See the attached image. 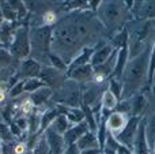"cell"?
Segmentation results:
<instances>
[{"label":"cell","mask_w":155,"mask_h":154,"mask_svg":"<svg viewBox=\"0 0 155 154\" xmlns=\"http://www.w3.org/2000/svg\"><path fill=\"white\" fill-rule=\"evenodd\" d=\"M93 11L83 12L82 10L74 11L56 22L52 29L51 52L61 57L67 65L80 53L88 48V42L94 37Z\"/></svg>","instance_id":"1"},{"label":"cell","mask_w":155,"mask_h":154,"mask_svg":"<svg viewBox=\"0 0 155 154\" xmlns=\"http://www.w3.org/2000/svg\"><path fill=\"white\" fill-rule=\"evenodd\" d=\"M151 45L147 46L136 57L129 59L125 70L121 76L123 95L121 100H129L134 95L143 93V90L150 87L148 85V64H150Z\"/></svg>","instance_id":"2"},{"label":"cell","mask_w":155,"mask_h":154,"mask_svg":"<svg viewBox=\"0 0 155 154\" xmlns=\"http://www.w3.org/2000/svg\"><path fill=\"white\" fill-rule=\"evenodd\" d=\"M98 22L110 33H118L127 26L131 11L124 2H101L95 11Z\"/></svg>","instance_id":"3"},{"label":"cell","mask_w":155,"mask_h":154,"mask_svg":"<svg viewBox=\"0 0 155 154\" xmlns=\"http://www.w3.org/2000/svg\"><path fill=\"white\" fill-rule=\"evenodd\" d=\"M52 29L51 26H38L30 29V57L37 60L38 63L41 59H48L51 53V40H52ZM49 64V60H48Z\"/></svg>","instance_id":"4"},{"label":"cell","mask_w":155,"mask_h":154,"mask_svg":"<svg viewBox=\"0 0 155 154\" xmlns=\"http://www.w3.org/2000/svg\"><path fill=\"white\" fill-rule=\"evenodd\" d=\"M54 102L56 105H61L65 108H80L82 106V92H80V85L71 79H65L64 83L53 92Z\"/></svg>","instance_id":"5"},{"label":"cell","mask_w":155,"mask_h":154,"mask_svg":"<svg viewBox=\"0 0 155 154\" xmlns=\"http://www.w3.org/2000/svg\"><path fill=\"white\" fill-rule=\"evenodd\" d=\"M30 27L29 26H18L14 38L10 44V53L14 59L23 60L30 57Z\"/></svg>","instance_id":"6"},{"label":"cell","mask_w":155,"mask_h":154,"mask_svg":"<svg viewBox=\"0 0 155 154\" xmlns=\"http://www.w3.org/2000/svg\"><path fill=\"white\" fill-rule=\"evenodd\" d=\"M142 119L143 117L131 116L128 119V123L125 124V127L123 128V131L117 136H114L121 146H125L128 149L134 150V142H135V138H136V134H137V130H139V124L142 122Z\"/></svg>","instance_id":"7"},{"label":"cell","mask_w":155,"mask_h":154,"mask_svg":"<svg viewBox=\"0 0 155 154\" xmlns=\"http://www.w3.org/2000/svg\"><path fill=\"white\" fill-rule=\"evenodd\" d=\"M99 86L101 85L94 83L93 81L88 83L80 85V92H82V105L93 108L97 104L101 102V97L104 92H99Z\"/></svg>","instance_id":"8"},{"label":"cell","mask_w":155,"mask_h":154,"mask_svg":"<svg viewBox=\"0 0 155 154\" xmlns=\"http://www.w3.org/2000/svg\"><path fill=\"white\" fill-rule=\"evenodd\" d=\"M38 78H40L48 87H51V89L52 87H56L57 89L59 86H61V85L64 83L67 76H65L64 72L56 70V68L52 67V65H46V67H44L42 70H41V74Z\"/></svg>","instance_id":"9"},{"label":"cell","mask_w":155,"mask_h":154,"mask_svg":"<svg viewBox=\"0 0 155 154\" xmlns=\"http://www.w3.org/2000/svg\"><path fill=\"white\" fill-rule=\"evenodd\" d=\"M41 63H38L37 60L31 59V57H27V59H23L21 62L18 67V75L16 78H21V81L25 79H30V78H38L41 74Z\"/></svg>","instance_id":"10"},{"label":"cell","mask_w":155,"mask_h":154,"mask_svg":"<svg viewBox=\"0 0 155 154\" xmlns=\"http://www.w3.org/2000/svg\"><path fill=\"white\" fill-rule=\"evenodd\" d=\"M128 119H129L128 115H124L121 112L117 111L110 112V115L106 117V130L114 136H117L123 131V128L125 127V124L128 123Z\"/></svg>","instance_id":"11"},{"label":"cell","mask_w":155,"mask_h":154,"mask_svg":"<svg viewBox=\"0 0 155 154\" xmlns=\"http://www.w3.org/2000/svg\"><path fill=\"white\" fill-rule=\"evenodd\" d=\"M65 76L79 85L88 83V82L93 81V65L86 64V65L75 67V68H72V70H67Z\"/></svg>","instance_id":"12"},{"label":"cell","mask_w":155,"mask_h":154,"mask_svg":"<svg viewBox=\"0 0 155 154\" xmlns=\"http://www.w3.org/2000/svg\"><path fill=\"white\" fill-rule=\"evenodd\" d=\"M45 138H46V142L49 145V149H51V153L52 154H63L65 150V142H64V138L63 135L57 134L56 131H53L51 127L45 131Z\"/></svg>","instance_id":"13"},{"label":"cell","mask_w":155,"mask_h":154,"mask_svg":"<svg viewBox=\"0 0 155 154\" xmlns=\"http://www.w3.org/2000/svg\"><path fill=\"white\" fill-rule=\"evenodd\" d=\"M134 153L151 154L150 147H148V143H147V138H146V117H143L139 124V130H137L136 138H135V142H134Z\"/></svg>","instance_id":"14"},{"label":"cell","mask_w":155,"mask_h":154,"mask_svg":"<svg viewBox=\"0 0 155 154\" xmlns=\"http://www.w3.org/2000/svg\"><path fill=\"white\" fill-rule=\"evenodd\" d=\"M116 49L113 48V45L110 42H102L101 46H95V51L93 53V57H91L90 64L93 67H97V65H101L112 56V53Z\"/></svg>","instance_id":"15"},{"label":"cell","mask_w":155,"mask_h":154,"mask_svg":"<svg viewBox=\"0 0 155 154\" xmlns=\"http://www.w3.org/2000/svg\"><path fill=\"white\" fill-rule=\"evenodd\" d=\"M88 130V126L86 122H82L79 123V124H75L72 126V127L70 128V130L67 131V132L63 135V138H64V142H65V146H68V145H72V143H76L78 141H79V138L83 135V134H86Z\"/></svg>","instance_id":"16"},{"label":"cell","mask_w":155,"mask_h":154,"mask_svg":"<svg viewBox=\"0 0 155 154\" xmlns=\"http://www.w3.org/2000/svg\"><path fill=\"white\" fill-rule=\"evenodd\" d=\"M129 101H131V116L143 117V113L148 105L147 97L144 93H139V94L134 95L132 98H129Z\"/></svg>","instance_id":"17"},{"label":"cell","mask_w":155,"mask_h":154,"mask_svg":"<svg viewBox=\"0 0 155 154\" xmlns=\"http://www.w3.org/2000/svg\"><path fill=\"white\" fill-rule=\"evenodd\" d=\"M52 95H53V89L45 86V87H42V89L37 90V92L31 93L29 98L35 108H41V106L45 105V104L51 100Z\"/></svg>","instance_id":"18"},{"label":"cell","mask_w":155,"mask_h":154,"mask_svg":"<svg viewBox=\"0 0 155 154\" xmlns=\"http://www.w3.org/2000/svg\"><path fill=\"white\" fill-rule=\"evenodd\" d=\"M129 62V53H128V48L120 49L117 52V60H116V65H114V71H113V75L110 78H116L121 81V76H123V72L125 70L127 64Z\"/></svg>","instance_id":"19"},{"label":"cell","mask_w":155,"mask_h":154,"mask_svg":"<svg viewBox=\"0 0 155 154\" xmlns=\"http://www.w3.org/2000/svg\"><path fill=\"white\" fill-rule=\"evenodd\" d=\"M95 51V46H88V48H84L80 51V53L78 55L75 59L71 62V64L68 65L67 70H72L75 67H79V65H86V64H90L91 62V57H93V53Z\"/></svg>","instance_id":"20"},{"label":"cell","mask_w":155,"mask_h":154,"mask_svg":"<svg viewBox=\"0 0 155 154\" xmlns=\"http://www.w3.org/2000/svg\"><path fill=\"white\" fill-rule=\"evenodd\" d=\"M78 147L80 150H87V149H101L98 143V138H97L95 132H91V131H87L86 134H83L79 138V141L76 142Z\"/></svg>","instance_id":"21"},{"label":"cell","mask_w":155,"mask_h":154,"mask_svg":"<svg viewBox=\"0 0 155 154\" xmlns=\"http://www.w3.org/2000/svg\"><path fill=\"white\" fill-rule=\"evenodd\" d=\"M110 44L113 45V48H114L116 51H120V49L128 48L129 33H128V29H127V26L124 27L123 30H120L118 33H116V34L113 35V38L110 40Z\"/></svg>","instance_id":"22"},{"label":"cell","mask_w":155,"mask_h":154,"mask_svg":"<svg viewBox=\"0 0 155 154\" xmlns=\"http://www.w3.org/2000/svg\"><path fill=\"white\" fill-rule=\"evenodd\" d=\"M72 126L74 124H71L70 120L67 119V116H65L64 113H61V115H59V116L54 119V122L52 123L51 128L53 131H56L57 134H60V135H64V134L67 132V131L70 130Z\"/></svg>","instance_id":"23"},{"label":"cell","mask_w":155,"mask_h":154,"mask_svg":"<svg viewBox=\"0 0 155 154\" xmlns=\"http://www.w3.org/2000/svg\"><path fill=\"white\" fill-rule=\"evenodd\" d=\"M146 138L150 147V153H153L155 145V113L150 117H146Z\"/></svg>","instance_id":"24"},{"label":"cell","mask_w":155,"mask_h":154,"mask_svg":"<svg viewBox=\"0 0 155 154\" xmlns=\"http://www.w3.org/2000/svg\"><path fill=\"white\" fill-rule=\"evenodd\" d=\"M117 104H118V100L114 97V94H112L107 89L102 93V97H101V108H102V111H106V112L114 111L116 106H117Z\"/></svg>","instance_id":"25"},{"label":"cell","mask_w":155,"mask_h":154,"mask_svg":"<svg viewBox=\"0 0 155 154\" xmlns=\"http://www.w3.org/2000/svg\"><path fill=\"white\" fill-rule=\"evenodd\" d=\"M64 115L70 120L71 124H74V126L84 122V111H83L82 106L80 108H65Z\"/></svg>","instance_id":"26"},{"label":"cell","mask_w":155,"mask_h":154,"mask_svg":"<svg viewBox=\"0 0 155 154\" xmlns=\"http://www.w3.org/2000/svg\"><path fill=\"white\" fill-rule=\"evenodd\" d=\"M118 146H120V143H118L117 139L114 138V135L107 131V136H106L104 147H102V153L104 154H117Z\"/></svg>","instance_id":"27"},{"label":"cell","mask_w":155,"mask_h":154,"mask_svg":"<svg viewBox=\"0 0 155 154\" xmlns=\"http://www.w3.org/2000/svg\"><path fill=\"white\" fill-rule=\"evenodd\" d=\"M45 86L46 85L44 83L40 78H30V79H26V81H25L23 90H25V93H27V94H31V93L37 92V90L42 89V87H45Z\"/></svg>","instance_id":"28"},{"label":"cell","mask_w":155,"mask_h":154,"mask_svg":"<svg viewBox=\"0 0 155 154\" xmlns=\"http://www.w3.org/2000/svg\"><path fill=\"white\" fill-rule=\"evenodd\" d=\"M107 90L112 94H114V97L118 101L121 100V95H123V83H121L120 79H116V78L107 79Z\"/></svg>","instance_id":"29"},{"label":"cell","mask_w":155,"mask_h":154,"mask_svg":"<svg viewBox=\"0 0 155 154\" xmlns=\"http://www.w3.org/2000/svg\"><path fill=\"white\" fill-rule=\"evenodd\" d=\"M31 153L33 154H52L51 149H49V145H48V142H46V138H45L44 134H41L40 135V138H38L35 146L33 147Z\"/></svg>","instance_id":"30"},{"label":"cell","mask_w":155,"mask_h":154,"mask_svg":"<svg viewBox=\"0 0 155 154\" xmlns=\"http://www.w3.org/2000/svg\"><path fill=\"white\" fill-rule=\"evenodd\" d=\"M48 60H49V65H52V67H54L56 70L61 71V72H64V74L67 72L68 65L63 62L61 57H59L57 55H54V53H52V52H51V53H49Z\"/></svg>","instance_id":"31"},{"label":"cell","mask_w":155,"mask_h":154,"mask_svg":"<svg viewBox=\"0 0 155 154\" xmlns=\"http://www.w3.org/2000/svg\"><path fill=\"white\" fill-rule=\"evenodd\" d=\"M155 79V40L151 44V53H150V64H148V85L154 83Z\"/></svg>","instance_id":"32"},{"label":"cell","mask_w":155,"mask_h":154,"mask_svg":"<svg viewBox=\"0 0 155 154\" xmlns=\"http://www.w3.org/2000/svg\"><path fill=\"white\" fill-rule=\"evenodd\" d=\"M15 136L11 132L10 126L4 124V123H0V141L4 142V143H10V142H15Z\"/></svg>","instance_id":"33"},{"label":"cell","mask_w":155,"mask_h":154,"mask_svg":"<svg viewBox=\"0 0 155 154\" xmlns=\"http://www.w3.org/2000/svg\"><path fill=\"white\" fill-rule=\"evenodd\" d=\"M12 59L14 57L11 56L10 51H7V49H4V48H0V67L7 68L8 65L11 64Z\"/></svg>","instance_id":"34"},{"label":"cell","mask_w":155,"mask_h":154,"mask_svg":"<svg viewBox=\"0 0 155 154\" xmlns=\"http://www.w3.org/2000/svg\"><path fill=\"white\" fill-rule=\"evenodd\" d=\"M23 86H25V81H18L15 85H12V87H11L10 92H8L10 97L11 98H16V97H19L21 94H23L25 93Z\"/></svg>","instance_id":"35"},{"label":"cell","mask_w":155,"mask_h":154,"mask_svg":"<svg viewBox=\"0 0 155 154\" xmlns=\"http://www.w3.org/2000/svg\"><path fill=\"white\" fill-rule=\"evenodd\" d=\"M14 123L18 126L19 130H21L22 132H23V131H27V128H29V120H27V117L23 116V115H22V116H19V117H16Z\"/></svg>","instance_id":"36"},{"label":"cell","mask_w":155,"mask_h":154,"mask_svg":"<svg viewBox=\"0 0 155 154\" xmlns=\"http://www.w3.org/2000/svg\"><path fill=\"white\" fill-rule=\"evenodd\" d=\"M63 154H80V149L78 147V143H72L65 146V150Z\"/></svg>","instance_id":"37"},{"label":"cell","mask_w":155,"mask_h":154,"mask_svg":"<svg viewBox=\"0 0 155 154\" xmlns=\"http://www.w3.org/2000/svg\"><path fill=\"white\" fill-rule=\"evenodd\" d=\"M117 154H135V153H134V150L120 145V146H118V150H117Z\"/></svg>","instance_id":"38"},{"label":"cell","mask_w":155,"mask_h":154,"mask_svg":"<svg viewBox=\"0 0 155 154\" xmlns=\"http://www.w3.org/2000/svg\"><path fill=\"white\" fill-rule=\"evenodd\" d=\"M101 149H87V150H80V154H101Z\"/></svg>","instance_id":"39"},{"label":"cell","mask_w":155,"mask_h":154,"mask_svg":"<svg viewBox=\"0 0 155 154\" xmlns=\"http://www.w3.org/2000/svg\"><path fill=\"white\" fill-rule=\"evenodd\" d=\"M4 100H5V90H3L2 86H0V102H3Z\"/></svg>","instance_id":"40"},{"label":"cell","mask_w":155,"mask_h":154,"mask_svg":"<svg viewBox=\"0 0 155 154\" xmlns=\"http://www.w3.org/2000/svg\"><path fill=\"white\" fill-rule=\"evenodd\" d=\"M101 154H104V153H101Z\"/></svg>","instance_id":"41"},{"label":"cell","mask_w":155,"mask_h":154,"mask_svg":"<svg viewBox=\"0 0 155 154\" xmlns=\"http://www.w3.org/2000/svg\"><path fill=\"white\" fill-rule=\"evenodd\" d=\"M153 85H155V83H153Z\"/></svg>","instance_id":"42"}]
</instances>
